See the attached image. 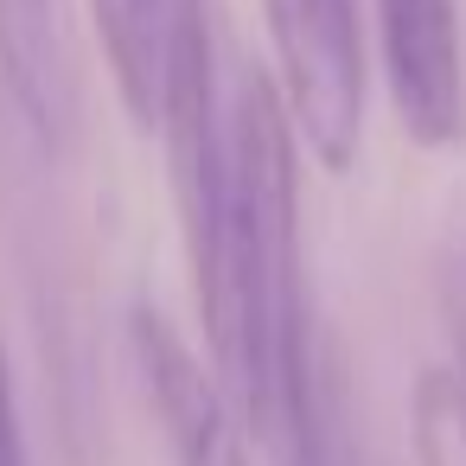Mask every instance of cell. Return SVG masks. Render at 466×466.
Returning a JSON list of instances; mask_svg holds the SVG:
<instances>
[{
	"mask_svg": "<svg viewBox=\"0 0 466 466\" xmlns=\"http://www.w3.org/2000/svg\"><path fill=\"white\" fill-rule=\"evenodd\" d=\"M275 90L300 147L345 173L364 147V26L358 0H262Z\"/></svg>",
	"mask_w": 466,
	"mask_h": 466,
	"instance_id": "obj_1",
	"label": "cell"
},
{
	"mask_svg": "<svg viewBox=\"0 0 466 466\" xmlns=\"http://www.w3.org/2000/svg\"><path fill=\"white\" fill-rule=\"evenodd\" d=\"M377 58L396 122L415 147L441 154L466 141V26L460 0H370Z\"/></svg>",
	"mask_w": 466,
	"mask_h": 466,
	"instance_id": "obj_2",
	"label": "cell"
},
{
	"mask_svg": "<svg viewBox=\"0 0 466 466\" xmlns=\"http://www.w3.org/2000/svg\"><path fill=\"white\" fill-rule=\"evenodd\" d=\"M128 358H135L141 396L173 447V466H249L230 390L205 370V358L179 339V326L160 307L128 313Z\"/></svg>",
	"mask_w": 466,
	"mask_h": 466,
	"instance_id": "obj_3",
	"label": "cell"
},
{
	"mask_svg": "<svg viewBox=\"0 0 466 466\" xmlns=\"http://www.w3.org/2000/svg\"><path fill=\"white\" fill-rule=\"evenodd\" d=\"M0 84L46 147H71L84 122V71L65 0H0Z\"/></svg>",
	"mask_w": 466,
	"mask_h": 466,
	"instance_id": "obj_4",
	"label": "cell"
},
{
	"mask_svg": "<svg viewBox=\"0 0 466 466\" xmlns=\"http://www.w3.org/2000/svg\"><path fill=\"white\" fill-rule=\"evenodd\" d=\"M90 20L128 116L141 128H160L173 46H179V0H90Z\"/></svg>",
	"mask_w": 466,
	"mask_h": 466,
	"instance_id": "obj_5",
	"label": "cell"
},
{
	"mask_svg": "<svg viewBox=\"0 0 466 466\" xmlns=\"http://www.w3.org/2000/svg\"><path fill=\"white\" fill-rule=\"evenodd\" d=\"M415 466H466V370L428 364L409 396Z\"/></svg>",
	"mask_w": 466,
	"mask_h": 466,
	"instance_id": "obj_6",
	"label": "cell"
},
{
	"mask_svg": "<svg viewBox=\"0 0 466 466\" xmlns=\"http://www.w3.org/2000/svg\"><path fill=\"white\" fill-rule=\"evenodd\" d=\"M0 466H26V428H20V396H14L7 351H0Z\"/></svg>",
	"mask_w": 466,
	"mask_h": 466,
	"instance_id": "obj_7",
	"label": "cell"
}]
</instances>
